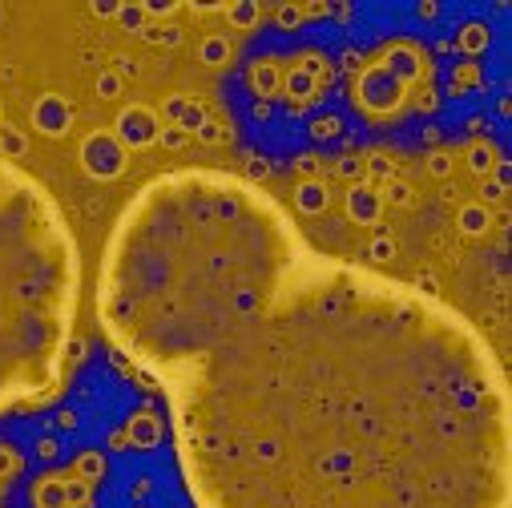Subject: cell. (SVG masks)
Instances as JSON below:
<instances>
[{
	"mask_svg": "<svg viewBox=\"0 0 512 508\" xmlns=\"http://www.w3.org/2000/svg\"><path fill=\"white\" fill-rule=\"evenodd\" d=\"M97 319L166 396L198 508L512 504L492 343L440 295L323 254L230 170H166L121 206Z\"/></svg>",
	"mask_w": 512,
	"mask_h": 508,
	"instance_id": "6da1fadb",
	"label": "cell"
},
{
	"mask_svg": "<svg viewBox=\"0 0 512 508\" xmlns=\"http://www.w3.org/2000/svg\"><path fill=\"white\" fill-rule=\"evenodd\" d=\"M117 17H121V21H134V25H142V21H146V9H117Z\"/></svg>",
	"mask_w": 512,
	"mask_h": 508,
	"instance_id": "ba28073f",
	"label": "cell"
},
{
	"mask_svg": "<svg viewBox=\"0 0 512 508\" xmlns=\"http://www.w3.org/2000/svg\"><path fill=\"white\" fill-rule=\"evenodd\" d=\"M77 307L81 254L57 198L0 154V416L61 384Z\"/></svg>",
	"mask_w": 512,
	"mask_h": 508,
	"instance_id": "7a4b0ae2",
	"label": "cell"
},
{
	"mask_svg": "<svg viewBox=\"0 0 512 508\" xmlns=\"http://www.w3.org/2000/svg\"><path fill=\"white\" fill-rule=\"evenodd\" d=\"M202 57H206V61H222V57H226V45H222V41H206V45H202Z\"/></svg>",
	"mask_w": 512,
	"mask_h": 508,
	"instance_id": "52a82bcc",
	"label": "cell"
},
{
	"mask_svg": "<svg viewBox=\"0 0 512 508\" xmlns=\"http://www.w3.org/2000/svg\"><path fill=\"white\" fill-rule=\"evenodd\" d=\"M81 158H85V170L97 174V178H117V174L125 170V146H121L113 134H93V138H85Z\"/></svg>",
	"mask_w": 512,
	"mask_h": 508,
	"instance_id": "3957f363",
	"label": "cell"
},
{
	"mask_svg": "<svg viewBox=\"0 0 512 508\" xmlns=\"http://www.w3.org/2000/svg\"><path fill=\"white\" fill-rule=\"evenodd\" d=\"M33 117H37V125L45 134H61L65 125H69V105L61 101V97H45L37 109H33Z\"/></svg>",
	"mask_w": 512,
	"mask_h": 508,
	"instance_id": "5b68a950",
	"label": "cell"
},
{
	"mask_svg": "<svg viewBox=\"0 0 512 508\" xmlns=\"http://www.w3.org/2000/svg\"><path fill=\"white\" fill-rule=\"evenodd\" d=\"M230 21L234 25H254V21H259V5H234L230 9Z\"/></svg>",
	"mask_w": 512,
	"mask_h": 508,
	"instance_id": "8992f818",
	"label": "cell"
},
{
	"mask_svg": "<svg viewBox=\"0 0 512 508\" xmlns=\"http://www.w3.org/2000/svg\"><path fill=\"white\" fill-rule=\"evenodd\" d=\"M97 89H101V93H117V77H101Z\"/></svg>",
	"mask_w": 512,
	"mask_h": 508,
	"instance_id": "30bf717a",
	"label": "cell"
},
{
	"mask_svg": "<svg viewBox=\"0 0 512 508\" xmlns=\"http://www.w3.org/2000/svg\"><path fill=\"white\" fill-rule=\"evenodd\" d=\"M117 142H121V146H134V150L158 142V117H154L150 109H142V105L125 109V113L117 117Z\"/></svg>",
	"mask_w": 512,
	"mask_h": 508,
	"instance_id": "277c9868",
	"label": "cell"
},
{
	"mask_svg": "<svg viewBox=\"0 0 512 508\" xmlns=\"http://www.w3.org/2000/svg\"><path fill=\"white\" fill-rule=\"evenodd\" d=\"M97 17H117V5H93Z\"/></svg>",
	"mask_w": 512,
	"mask_h": 508,
	"instance_id": "9c48e42d",
	"label": "cell"
}]
</instances>
